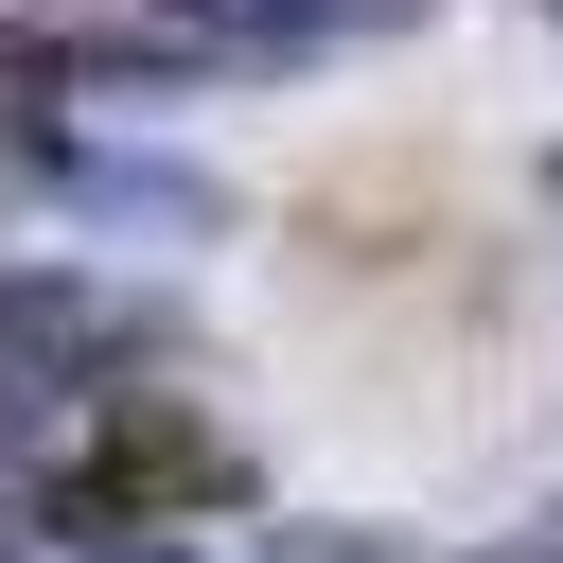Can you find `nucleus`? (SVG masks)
Returning a JSON list of instances; mask_svg holds the SVG:
<instances>
[{
	"mask_svg": "<svg viewBox=\"0 0 563 563\" xmlns=\"http://www.w3.org/2000/svg\"><path fill=\"white\" fill-rule=\"evenodd\" d=\"M545 18H563V0H545Z\"/></svg>",
	"mask_w": 563,
	"mask_h": 563,
	"instance_id": "nucleus-4",
	"label": "nucleus"
},
{
	"mask_svg": "<svg viewBox=\"0 0 563 563\" xmlns=\"http://www.w3.org/2000/svg\"><path fill=\"white\" fill-rule=\"evenodd\" d=\"M405 18H440V0H141L123 35H141V70H317V53H369V35H405Z\"/></svg>",
	"mask_w": 563,
	"mask_h": 563,
	"instance_id": "nucleus-2",
	"label": "nucleus"
},
{
	"mask_svg": "<svg viewBox=\"0 0 563 563\" xmlns=\"http://www.w3.org/2000/svg\"><path fill=\"white\" fill-rule=\"evenodd\" d=\"M246 493V457L176 405V387H106V422L35 475V528L88 563V545H141V528H176V510H229Z\"/></svg>",
	"mask_w": 563,
	"mask_h": 563,
	"instance_id": "nucleus-1",
	"label": "nucleus"
},
{
	"mask_svg": "<svg viewBox=\"0 0 563 563\" xmlns=\"http://www.w3.org/2000/svg\"><path fill=\"white\" fill-rule=\"evenodd\" d=\"M35 176H53V211H88V229H123V246H211V229H229V194H211L194 158H123V141H53Z\"/></svg>",
	"mask_w": 563,
	"mask_h": 563,
	"instance_id": "nucleus-3",
	"label": "nucleus"
}]
</instances>
